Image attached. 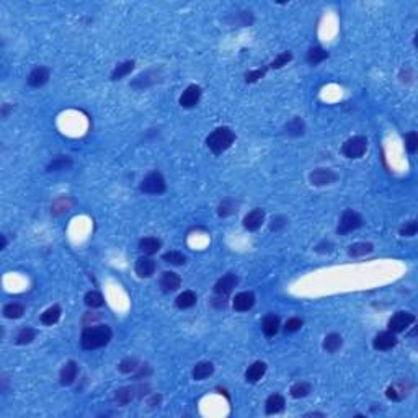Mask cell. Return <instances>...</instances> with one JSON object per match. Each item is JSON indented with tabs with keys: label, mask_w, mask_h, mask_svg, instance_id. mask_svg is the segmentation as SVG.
<instances>
[{
	"label": "cell",
	"mask_w": 418,
	"mask_h": 418,
	"mask_svg": "<svg viewBox=\"0 0 418 418\" xmlns=\"http://www.w3.org/2000/svg\"><path fill=\"white\" fill-rule=\"evenodd\" d=\"M111 337V329L108 325H95V327H87L82 332L80 337V343L82 348L85 350H98V348H103L110 343Z\"/></svg>",
	"instance_id": "6da1fadb"
},
{
	"label": "cell",
	"mask_w": 418,
	"mask_h": 418,
	"mask_svg": "<svg viewBox=\"0 0 418 418\" xmlns=\"http://www.w3.org/2000/svg\"><path fill=\"white\" fill-rule=\"evenodd\" d=\"M234 142H235V132L227 126L214 129L206 139L207 149L211 150L214 155H221L222 152H226Z\"/></svg>",
	"instance_id": "7a4b0ae2"
},
{
	"label": "cell",
	"mask_w": 418,
	"mask_h": 418,
	"mask_svg": "<svg viewBox=\"0 0 418 418\" xmlns=\"http://www.w3.org/2000/svg\"><path fill=\"white\" fill-rule=\"evenodd\" d=\"M368 150V139L364 136H353L341 145V152L346 159H361Z\"/></svg>",
	"instance_id": "3957f363"
},
{
	"label": "cell",
	"mask_w": 418,
	"mask_h": 418,
	"mask_svg": "<svg viewBox=\"0 0 418 418\" xmlns=\"http://www.w3.org/2000/svg\"><path fill=\"white\" fill-rule=\"evenodd\" d=\"M139 190L147 194H162L167 190L165 178L160 172H150L144 177L141 185H139Z\"/></svg>",
	"instance_id": "277c9868"
},
{
	"label": "cell",
	"mask_w": 418,
	"mask_h": 418,
	"mask_svg": "<svg viewBox=\"0 0 418 418\" xmlns=\"http://www.w3.org/2000/svg\"><path fill=\"white\" fill-rule=\"evenodd\" d=\"M361 226H363V218H361V214H358L356 211H353V209H346V211L341 214V218H340L337 232L340 235H345L348 232L356 231V229H359Z\"/></svg>",
	"instance_id": "5b68a950"
},
{
	"label": "cell",
	"mask_w": 418,
	"mask_h": 418,
	"mask_svg": "<svg viewBox=\"0 0 418 418\" xmlns=\"http://www.w3.org/2000/svg\"><path fill=\"white\" fill-rule=\"evenodd\" d=\"M415 322V316L410 312H405V310H400V312H395L394 316L389 319V330L394 332V333H400L403 330H407L410 325Z\"/></svg>",
	"instance_id": "8992f818"
},
{
	"label": "cell",
	"mask_w": 418,
	"mask_h": 418,
	"mask_svg": "<svg viewBox=\"0 0 418 418\" xmlns=\"http://www.w3.org/2000/svg\"><path fill=\"white\" fill-rule=\"evenodd\" d=\"M239 284V278L234 273H227L222 278H219L218 283L214 284V292L216 296H221V297H227L231 292L234 291V288Z\"/></svg>",
	"instance_id": "52a82bcc"
},
{
	"label": "cell",
	"mask_w": 418,
	"mask_h": 418,
	"mask_svg": "<svg viewBox=\"0 0 418 418\" xmlns=\"http://www.w3.org/2000/svg\"><path fill=\"white\" fill-rule=\"evenodd\" d=\"M338 180V175L330 169H317L310 172L309 175V182L314 186H325V185H332Z\"/></svg>",
	"instance_id": "ba28073f"
},
{
	"label": "cell",
	"mask_w": 418,
	"mask_h": 418,
	"mask_svg": "<svg viewBox=\"0 0 418 418\" xmlns=\"http://www.w3.org/2000/svg\"><path fill=\"white\" fill-rule=\"evenodd\" d=\"M395 345H397V337H395V333L391 332V330L378 333V335H376L374 340H373L374 350H378V351L392 350V348H394Z\"/></svg>",
	"instance_id": "9c48e42d"
},
{
	"label": "cell",
	"mask_w": 418,
	"mask_h": 418,
	"mask_svg": "<svg viewBox=\"0 0 418 418\" xmlns=\"http://www.w3.org/2000/svg\"><path fill=\"white\" fill-rule=\"evenodd\" d=\"M263 222H265V211L260 207H255L243 218V227L250 232H255L263 226Z\"/></svg>",
	"instance_id": "30bf717a"
},
{
	"label": "cell",
	"mask_w": 418,
	"mask_h": 418,
	"mask_svg": "<svg viewBox=\"0 0 418 418\" xmlns=\"http://www.w3.org/2000/svg\"><path fill=\"white\" fill-rule=\"evenodd\" d=\"M255 305V294L250 291H243L235 294L234 301H232V307L237 312H247Z\"/></svg>",
	"instance_id": "8fae6325"
},
{
	"label": "cell",
	"mask_w": 418,
	"mask_h": 418,
	"mask_svg": "<svg viewBox=\"0 0 418 418\" xmlns=\"http://www.w3.org/2000/svg\"><path fill=\"white\" fill-rule=\"evenodd\" d=\"M49 69L44 67V66H39V67H34L33 71L28 75V85L33 87V88H39L43 87L44 83L49 80Z\"/></svg>",
	"instance_id": "7c38bea8"
},
{
	"label": "cell",
	"mask_w": 418,
	"mask_h": 418,
	"mask_svg": "<svg viewBox=\"0 0 418 418\" xmlns=\"http://www.w3.org/2000/svg\"><path fill=\"white\" fill-rule=\"evenodd\" d=\"M201 98V87L199 85H190L185 88V92L180 96V104L183 108H193L196 107Z\"/></svg>",
	"instance_id": "4fadbf2b"
},
{
	"label": "cell",
	"mask_w": 418,
	"mask_h": 418,
	"mask_svg": "<svg viewBox=\"0 0 418 418\" xmlns=\"http://www.w3.org/2000/svg\"><path fill=\"white\" fill-rule=\"evenodd\" d=\"M77 374H79V364L75 363L74 359L67 361V363L62 366L61 373H59V379H61V384L62 386H71L74 384V381L77 379Z\"/></svg>",
	"instance_id": "5bb4252c"
},
{
	"label": "cell",
	"mask_w": 418,
	"mask_h": 418,
	"mask_svg": "<svg viewBox=\"0 0 418 418\" xmlns=\"http://www.w3.org/2000/svg\"><path fill=\"white\" fill-rule=\"evenodd\" d=\"M182 286V278L175 271H164L162 278H160V288L164 292H173Z\"/></svg>",
	"instance_id": "9a60e30c"
},
{
	"label": "cell",
	"mask_w": 418,
	"mask_h": 418,
	"mask_svg": "<svg viewBox=\"0 0 418 418\" xmlns=\"http://www.w3.org/2000/svg\"><path fill=\"white\" fill-rule=\"evenodd\" d=\"M134 270L139 278H150L155 271V262L149 256H141V258L136 260Z\"/></svg>",
	"instance_id": "2e32d148"
},
{
	"label": "cell",
	"mask_w": 418,
	"mask_h": 418,
	"mask_svg": "<svg viewBox=\"0 0 418 418\" xmlns=\"http://www.w3.org/2000/svg\"><path fill=\"white\" fill-rule=\"evenodd\" d=\"M284 405H286V402H284V397L280 395V394H273L270 395L267 399V403H265V412L268 415H276V413H281L284 410Z\"/></svg>",
	"instance_id": "e0dca14e"
},
{
	"label": "cell",
	"mask_w": 418,
	"mask_h": 418,
	"mask_svg": "<svg viewBox=\"0 0 418 418\" xmlns=\"http://www.w3.org/2000/svg\"><path fill=\"white\" fill-rule=\"evenodd\" d=\"M410 391V386L405 387V381H399V382H395V384L392 386H389L387 387V391H386V397L389 400H402V399H405L407 394Z\"/></svg>",
	"instance_id": "ac0fdd59"
},
{
	"label": "cell",
	"mask_w": 418,
	"mask_h": 418,
	"mask_svg": "<svg viewBox=\"0 0 418 418\" xmlns=\"http://www.w3.org/2000/svg\"><path fill=\"white\" fill-rule=\"evenodd\" d=\"M280 325H281L280 317L275 316V314H268L262 320V330L267 337H275L278 330H280Z\"/></svg>",
	"instance_id": "d6986e66"
},
{
	"label": "cell",
	"mask_w": 418,
	"mask_h": 418,
	"mask_svg": "<svg viewBox=\"0 0 418 418\" xmlns=\"http://www.w3.org/2000/svg\"><path fill=\"white\" fill-rule=\"evenodd\" d=\"M265 373H267V364H265L263 361H255L252 366H248L247 373H245V379H247V382L255 384V382H258L263 378Z\"/></svg>",
	"instance_id": "ffe728a7"
},
{
	"label": "cell",
	"mask_w": 418,
	"mask_h": 418,
	"mask_svg": "<svg viewBox=\"0 0 418 418\" xmlns=\"http://www.w3.org/2000/svg\"><path fill=\"white\" fill-rule=\"evenodd\" d=\"M160 247H162V242L155 237H144V239L139 242V250L144 252L145 255H154L157 253Z\"/></svg>",
	"instance_id": "44dd1931"
},
{
	"label": "cell",
	"mask_w": 418,
	"mask_h": 418,
	"mask_svg": "<svg viewBox=\"0 0 418 418\" xmlns=\"http://www.w3.org/2000/svg\"><path fill=\"white\" fill-rule=\"evenodd\" d=\"M214 373V364L209 361H201L193 368V378L196 381H204Z\"/></svg>",
	"instance_id": "7402d4cb"
},
{
	"label": "cell",
	"mask_w": 418,
	"mask_h": 418,
	"mask_svg": "<svg viewBox=\"0 0 418 418\" xmlns=\"http://www.w3.org/2000/svg\"><path fill=\"white\" fill-rule=\"evenodd\" d=\"M61 314H62V310L59 305H51L49 309H46L43 314H41V324L47 325V327L58 324L61 319Z\"/></svg>",
	"instance_id": "603a6c76"
},
{
	"label": "cell",
	"mask_w": 418,
	"mask_h": 418,
	"mask_svg": "<svg viewBox=\"0 0 418 418\" xmlns=\"http://www.w3.org/2000/svg\"><path fill=\"white\" fill-rule=\"evenodd\" d=\"M198 297H196V292L193 291H183L182 294H178V297L175 299V304L178 309H190L193 307L194 304H196Z\"/></svg>",
	"instance_id": "cb8c5ba5"
},
{
	"label": "cell",
	"mask_w": 418,
	"mask_h": 418,
	"mask_svg": "<svg viewBox=\"0 0 418 418\" xmlns=\"http://www.w3.org/2000/svg\"><path fill=\"white\" fill-rule=\"evenodd\" d=\"M327 58H329V53H327V51L324 49V47L314 46V47H310V49L307 51V56H305V61H307L310 66H317V64H320L322 61H325Z\"/></svg>",
	"instance_id": "d4e9b609"
},
{
	"label": "cell",
	"mask_w": 418,
	"mask_h": 418,
	"mask_svg": "<svg viewBox=\"0 0 418 418\" xmlns=\"http://www.w3.org/2000/svg\"><path fill=\"white\" fill-rule=\"evenodd\" d=\"M341 346H343V338L338 333H329L324 338V350L327 353H337Z\"/></svg>",
	"instance_id": "484cf974"
},
{
	"label": "cell",
	"mask_w": 418,
	"mask_h": 418,
	"mask_svg": "<svg viewBox=\"0 0 418 418\" xmlns=\"http://www.w3.org/2000/svg\"><path fill=\"white\" fill-rule=\"evenodd\" d=\"M374 250V245L369 242H358V243H353L348 250V255L353 256V258H358V256H364L368 253H371Z\"/></svg>",
	"instance_id": "4316f807"
},
{
	"label": "cell",
	"mask_w": 418,
	"mask_h": 418,
	"mask_svg": "<svg viewBox=\"0 0 418 418\" xmlns=\"http://www.w3.org/2000/svg\"><path fill=\"white\" fill-rule=\"evenodd\" d=\"M72 167V160L71 157H67V155H59V157H56L53 159L49 165H47V172H61V170H67V169H71Z\"/></svg>",
	"instance_id": "83f0119b"
},
{
	"label": "cell",
	"mask_w": 418,
	"mask_h": 418,
	"mask_svg": "<svg viewBox=\"0 0 418 418\" xmlns=\"http://www.w3.org/2000/svg\"><path fill=\"white\" fill-rule=\"evenodd\" d=\"M132 69H134V61H126L123 64L116 66L113 72H111V80H121L123 77H126L128 74L132 72Z\"/></svg>",
	"instance_id": "f1b7e54d"
},
{
	"label": "cell",
	"mask_w": 418,
	"mask_h": 418,
	"mask_svg": "<svg viewBox=\"0 0 418 418\" xmlns=\"http://www.w3.org/2000/svg\"><path fill=\"white\" fill-rule=\"evenodd\" d=\"M25 314V305L18 302H12L4 305V317L7 319H20Z\"/></svg>",
	"instance_id": "f546056e"
},
{
	"label": "cell",
	"mask_w": 418,
	"mask_h": 418,
	"mask_svg": "<svg viewBox=\"0 0 418 418\" xmlns=\"http://www.w3.org/2000/svg\"><path fill=\"white\" fill-rule=\"evenodd\" d=\"M36 338V330L31 329V327H23L22 330L17 333L15 337V343L17 345H28Z\"/></svg>",
	"instance_id": "4dcf8cb0"
},
{
	"label": "cell",
	"mask_w": 418,
	"mask_h": 418,
	"mask_svg": "<svg viewBox=\"0 0 418 418\" xmlns=\"http://www.w3.org/2000/svg\"><path fill=\"white\" fill-rule=\"evenodd\" d=\"M312 391V386L309 382H296L294 386L291 387V397H294V399H304V397H307L309 392Z\"/></svg>",
	"instance_id": "1f68e13d"
},
{
	"label": "cell",
	"mask_w": 418,
	"mask_h": 418,
	"mask_svg": "<svg viewBox=\"0 0 418 418\" xmlns=\"http://www.w3.org/2000/svg\"><path fill=\"white\" fill-rule=\"evenodd\" d=\"M304 121L301 120V118H294L292 121H289L286 124V132L289 136H302L304 134Z\"/></svg>",
	"instance_id": "d6a6232c"
},
{
	"label": "cell",
	"mask_w": 418,
	"mask_h": 418,
	"mask_svg": "<svg viewBox=\"0 0 418 418\" xmlns=\"http://www.w3.org/2000/svg\"><path fill=\"white\" fill-rule=\"evenodd\" d=\"M85 304L88 305V307H92V309L101 307V305L104 304L103 296L100 294L98 291H88L87 294H85Z\"/></svg>",
	"instance_id": "836d02e7"
},
{
	"label": "cell",
	"mask_w": 418,
	"mask_h": 418,
	"mask_svg": "<svg viewBox=\"0 0 418 418\" xmlns=\"http://www.w3.org/2000/svg\"><path fill=\"white\" fill-rule=\"evenodd\" d=\"M162 260L165 263H170V265H175V267H180V265H183L186 262V256L183 253L172 250V252H167V253L162 255Z\"/></svg>",
	"instance_id": "e575fe53"
},
{
	"label": "cell",
	"mask_w": 418,
	"mask_h": 418,
	"mask_svg": "<svg viewBox=\"0 0 418 418\" xmlns=\"http://www.w3.org/2000/svg\"><path fill=\"white\" fill-rule=\"evenodd\" d=\"M132 397H134V392H132L131 387H121V389H118L115 394V399L120 405H128Z\"/></svg>",
	"instance_id": "d590c367"
},
{
	"label": "cell",
	"mask_w": 418,
	"mask_h": 418,
	"mask_svg": "<svg viewBox=\"0 0 418 418\" xmlns=\"http://www.w3.org/2000/svg\"><path fill=\"white\" fill-rule=\"evenodd\" d=\"M139 366L141 364H139V361L136 358H124L121 363L118 364V369L124 374H131V373H136Z\"/></svg>",
	"instance_id": "8d00e7d4"
},
{
	"label": "cell",
	"mask_w": 418,
	"mask_h": 418,
	"mask_svg": "<svg viewBox=\"0 0 418 418\" xmlns=\"http://www.w3.org/2000/svg\"><path fill=\"white\" fill-rule=\"evenodd\" d=\"M405 147L410 154H415L416 149H418V134L415 131H410L408 134L405 136Z\"/></svg>",
	"instance_id": "74e56055"
},
{
	"label": "cell",
	"mask_w": 418,
	"mask_h": 418,
	"mask_svg": "<svg viewBox=\"0 0 418 418\" xmlns=\"http://www.w3.org/2000/svg\"><path fill=\"white\" fill-rule=\"evenodd\" d=\"M234 211H235L234 201H231V199H224V201H222V203L219 204L218 214L221 216V218H227V216H231Z\"/></svg>",
	"instance_id": "f35d334b"
},
{
	"label": "cell",
	"mask_w": 418,
	"mask_h": 418,
	"mask_svg": "<svg viewBox=\"0 0 418 418\" xmlns=\"http://www.w3.org/2000/svg\"><path fill=\"white\" fill-rule=\"evenodd\" d=\"M418 232V224L416 221H408L400 227V235L402 237H413Z\"/></svg>",
	"instance_id": "ab89813d"
},
{
	"label": "cell",
	"mask_w": 418,
	"mask_h": 418,
	"mask_svg": "<svg viewBox=\"0 0 418 418\" xmlns=\"http://www.w3.org/2000/svg\"><path fill=\"white\" fill-rule=\"evenodd\" d=\"M291 59H292V54H291L289 51H288V53H281L273 62H271L270 66H271V69H281V67L286 66Z\"/></svg>",
	"instance_id": "60d3db41"
},
{
	"label": "cell",
	"mask_w": 418,
	"mask_h": 418,
	"mask_svg": "<svg viewBox=\"0 0 418 418\" xmlns=\"http://www.w3.org/2000/svg\"><path fill=\"white\" fill-rule=\"evenodd\" d=\"M265 74H267V67L263 69H256V71H250L245 74V82L247 83H253V82H258L262 77H265Z\"/></svg>",
	"instance_id": "b9f144b4"
},
{
	"label": "cell",
	"mask_w": 418,
	"mask_h": 418,
	"mask_svg": "<svg viewBox=\"0 0 418 418\" xmlns=\"http://www.w3.org/2000/svg\"><path fill=\"white\" fill-rule=\"evenodd\" d=\"M302 319H299V317H292V319H289L288 322H286V325H284V330H286V333H294V332H297L299 329H301L302 327Z\"/></svg>",
	"instance_id": "7bdbcfd3"
},
{
	"label": "cell",
	"mask_w": 418,
	"mask_h": 418,
	"mask_svg": "<svg viewBox=\"0 0 418 418\" xmlns=\"http://www.w3.org/2000/svg\"><path fill=\"white\" fill-rule=\"evenodd\" d=\"M286 222H288L286 218H283V216H276V218H273V221H271L270 229H271V231H278L280 227L286 226Z\"/></svg>",
	"instance_id": "ee69618b"
},
{
	"label": "cell",
	"mask_w": 418,
	"mask_h": 418,
	"mask_svg": "<svg viewBox=\"0 0 418 418\" xmlns=\"http://www.w3.org/2000/svg\"><path fill=\"white\" fill-rule=\"evenodd\" d=\"M160 399H162V397H160V395H154V397H152V400L149 402V405H152V407H155V403H157V405H159V402H160Z\"/></svg>",
	"instance_id": "f6af8a7d"
},
{
	"label": "cell",
	"mask_w": 418,
	"mask_h": 418,
	"mask_svg": "<svg viewBox=\"0 0 418 418\" xmlns=\"http://www.w3.org/2000/svg\"><path fill=\"white\" fill-rule=\"evenodd\" d=\"M5 247H7V237L2 235V248H5Z\"/></svg>",
	"instance_id": "bcb514c9"
}]
</instances>
